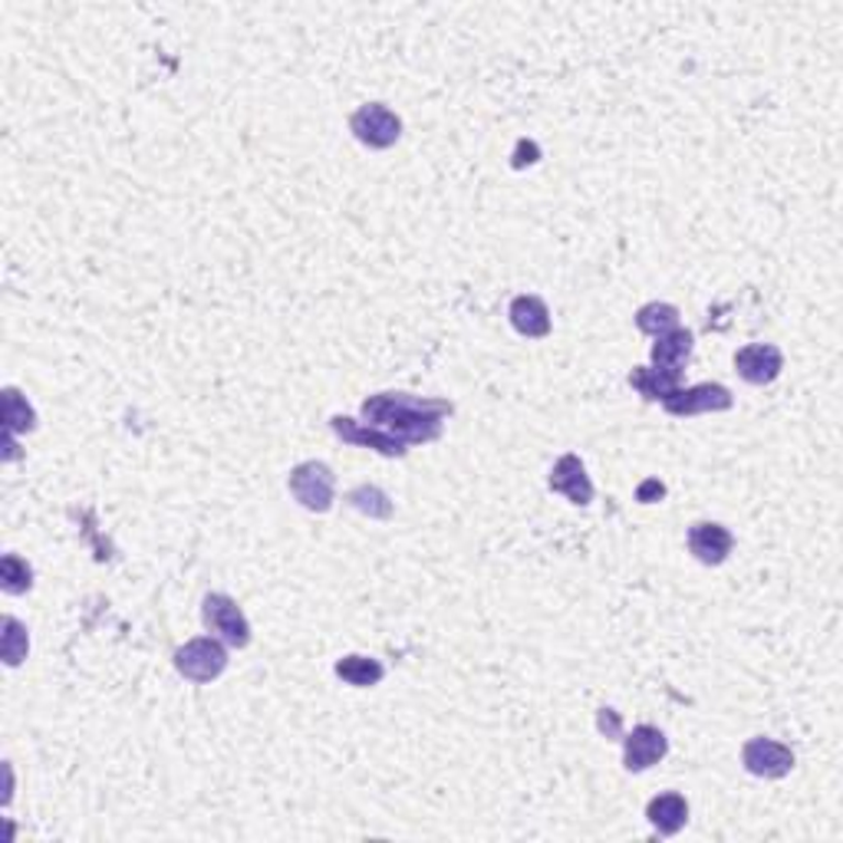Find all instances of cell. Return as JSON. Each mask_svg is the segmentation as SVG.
Wrapping results in <instances>:
<instances>
[{"mask_svg": "<svg viewBox=\"0 0 843 843\" xmlns=\"http://www.w3.org/2000/svg\"><path fill=\"white\" fill-rule=\"evenodd\" d=\"M646 818H650V824H653L663 838H676V834L686 828V821H689V801H686L679 791H666V795H659V798L650 801Z\"/></svg>", "mask_w": 843, "mask_h": 843, "instance_id": "cell-15", "label": "cell"}, {"mask_svg": "<svg viewBox=\"0 0 843 843\" xmlns=\"http://www.w3.org/2000/svg\"><path fill=\"white\" fill-rule=\"evenodd\" d=\"M26 650H30L26 630L20 626V620L7 617L3 620V663L7 666H20L26 659Z\"/></svg>", "mask_w": 843, "mask_h": 843, "instance_id": "cell-22", "label": "cell"}, {"mask_svg": "<svg viewBox=\"0 0 843 843\" xmlns=\"http://www.w3.org/2000/svg\"><path fill=\"white\" fill-rule=\"evenodd\" d=\"M735 369L752 386H768L785 369V353L775 343H748L735 353Z\"/></svg>", "mask_w": 843, "mask_h": 843, "instance_id": "cell-9", "label": "cell"}, {"mask_svg": "<svg viewBox=\"0 0 843 843\" xmlns=\"http://www.w3.org/2000/svg\"><path fill=\"white\" fill-rule=\"evenodd\" d=\"M630 386L650 399V402H663L673 389H679V376L676 373H666V369H656V366H636L630 373Z\"/></svg>", "mask_w": 843, "mask_h": 843, "instance_id": "cell-16", "label": "cell"}, {"mask_svg": "<svg viewBox=\"0 0 843 843\" xmlns=\"http://www.w3.org/2000/svg\"><path fill=\"white\" fill-rule=\"evenodd\" d=\"M600 729H603L607 735L620 739V719H617V712H613V709H603V712H600Z\"/></svg>", "mask_w": 843, "mask_h": 843, "instance_id": "cell-25", "label": "cell"}, {"mask_svg": "<svg viewBox=\"0 0 843 843\" xmlns=\"http://www.w3.org/2000/svg\"><path fill=\"white\" fill-rule=\"evenodd\" d=\"M742 765H745L748 775L775 781V778L791 775V768H795V752H791L788 745L775 742V739L758 735V739L745 742V748H742Z\"/></svg>", "mask_w": 843, "mask_h": 843, "instance_id": "cell-7", "label": "cell"}, {"mask_svg": "<svg viewBox=\"0 0 843 843\" xmlns=\"http://www.w3.org/2000/svg\"><path fill=\"white\" fill-rule=\"evenodd\" d=\"M175 669L188 679V683H214L224 669H228V650L218 636H198L188 640L181 650H175Z\"/></svg>", "mask_w": 843, "mask_h": 843, "instance_id": "cell-2", "label": "cell"}, {"mask_svg": "<svg viewBox=\"0 0 843 843\" xmlns=\"http://www.w3.org/2000/svg\"><path fill=\"white\" fill-rule=\"evenodd\" d=\"M669 752V739L656 725H636L633 732L623 735V765L626 772L640 775L659 765Z\"/></svg>", "mask_w": 843, "mask_h": 843, "instance_id": "cell-8", "label": "cell"}, {"mask_svg": "<svg viewBox=\"0 0 843 843\" xmlns=\"http://www.w3.org/2000/svg\"><path fill=\"white\" fill-rule=\"evenodd\" d=\"M692 346H696V336L689 330L676 326V330L656 336V343H653V366L683 376L686 363L692 359Z\"/></svg>", "mask_w": 843, "mask_h": 843, "instance_id": "cell-14", "label": "cell"}, {"mask_svg": "<svg viewBox=\"0 0 843 843\" xmlns=\"http://www.w3.org/2000/svg\"><path fill=\"white\" fill-rule=\"evenodd\" d=\"M353 135L369 148H389L402 135V119L386 102H366L350 115Z\"/></svg>", "mask_w": 843, "mask_h": 843, "instance_id": "cell-6", "label": "cell"}, {"mask_svg": "<svg viewBox=\"0 0 843 843\" xmlns=\"http://www.w3.org/2000/svg\"><path fill=\"white\" fill-rule=\"evenodd\" d=\"M551 491L564 495L570 504L577 508H587L594 501V481L584 468V462L577 455H564L554 468H551V478H547Z\"/></svg>", "mask_w": 843, "mask_h": 843, "instance_id": "cell-12", "label": "cell"}, {"mask_svg": "<svg viewBox=\"0 0 843 843\" xmlns=\"http://www.w3.org/2000/svg\"><path fill=\"white\" fill-rule=\"evenodd\" d=\"M689 551L699 564L706 567H719L729 561V554L735 551V537L725 524L716 521H699L689 528Z\"/></svg>", "mask_w": 843, "mask_h": 843, "instance_id": "cell-11", "label": "cell"}, {"mask_svg": "<svg viewBox=\"0 0 843 843\" xmlns=\"http://www.w3.org/2000/svg\"><path fill=\"white\" fill-rule=\"evenodd\" d=\"M336 676H340L346 686L369 689V686L382 683L386 669H382V663L373 659V656H343V659L336 663Z\"/></svg>", "mask_w": 843, "mask_h": 843, "instance_id": "cell-17", "label": "cell"}, {"mask_svg": "<svg viewBox=\"0 0 843 843\" xmlns=\"http://www.w3.org/2000/svg\"><path fill=\"white\" fill-rule=\"evenodd\" d=\"M735 406V396L722 386V382H699L689 389H673L663 399V409L676 419H689V415H706V412H729Z\"/></svg>", "mask_w": 843, "mask_h": 843, "instance_id": "cell-5", "label": "cell"}, {"mask_svg": "<svg viewBox=\"0 0 843 843\" xmlns=\"http://www.w3.org/2000/svg\"><path fill=\"white\" fill-rule=\"evenodd\" d=\"M201 620H204L208 633H214L224 646L244 650L251 643V623H247L244 610L228 594H208L201 603Z\"/></svg>", "mask_w": 843, "mask_h": 843, "instance_id": "cell-4", "label": "cell"}, {"mask_svg": "<svg viewBox=\"0 0 843 843\" xmlns=\"http://www.w3.org/2000/svg\"><path fill=\"white\" fill-rule=\"evenodd\" d=\"M663 495H666V485H659L656 478L643 481V485H640V491H636V498H640L643 504H653V501H659Z\"/></svg>", "mask_w": 843, "mask_h": 843, "instance_id": "cell-24", "label": "cell"}, {"mask_svg": "<svg viewBox=\"0 0 843 843\" xmlns=\"http://www.w3.org/2000/svg\"><path fill=\"white\" fill-rule=\"evenodd\" d=\"M3 422H7V435L30 432V429L36 425V412L30 409V402H26L16 389H7V392H3Z\"/></svg>", "mask_w": 843, "mask_h": 843, "instance_id": "cell-20", "label": "cell"}, {"mask_svg": "<svg viewBox=\"0 0 843 843\" xmlns=\"http://www.w3.org/2000/svg\"><path fill=\"white\" fill-rule=\"evenodd\" d=\"M452 415V402L445 399H425L412 392H379L363 402L366 425H376L406 445H425L442 439L445 419Z\"/></svg>", "mask_w": 843, "mask_h": 843, "instance_id": "cell-1", "label": "cell"}, {"mask_svg": "<svg viewBox=\"0 0 843 843\" xmlns=\"http://www.w3.org/2000/svg\"><path fill=\"white\" fill-rule=\"evenodd\" d=\"M330 425H333V432H336L343 442L373 448V452H379V455H386V458H402V455L409 452L402 439H396V435H389V432H382V429H376V425H366V422H356V419H346V415H333Z\"/></svg>", "mask_w": 843, "mask_h": 843, "instance_id": "cell-10", "label": "cell"}, {"mask_svg": "<svg viewBox=\"0 0 843 843\" xmlns=\"http://www.w3.org/2000/svg\"><path fill=\"white\" fill-rule=\"evenodd\" d=\"M0 587H3V594H10V597L26 594V590L33 587V570H30V564H26L23 557H16V554H7V557L0 561Z\"/></svg>", "mask_w": 843, "mask_h": 843, "instance_id": "cell-21", "label": "cell"}, {"mask_svg": "<svg viewBox=\"0 0 843 843\" xmlns=\"http://www.w3.org/2000/svg\"><path fill=\"white\" fill-rule=\"evenodd\" d=\"M508 317H511V326H514L521 336H528V340H541V336L551 333V310H547V303H544L541 297H534V293L514 297L511 307H508Z\"/></svg>", "mask_w": 843, "mask_h": 843, "instance_id": "cell-13", "label": "cell"}, {"mask_svg": "<svg viewBox=\"0 0 843 843\" xmlns=\"http://www.w3.org/2000/svg\"><path fill=\"white\" fill-rule=\"evenodd\" d=\"M287 488L290 495L307 508V511H317V514H326L333 508V498H336V475L330 465L323 462H300L290 478H287Z\"/></svg>", "mask_w": 843, "mask_h": 843, "instance_id": "cell-3", "label": "cell"}, {"mask_svg": "<svg viewBox=\"0 0 843 843\" xmlns=\"http://www.w3.org/2000/svg\"><path fill=\"white\" fill-rule=\"evenodd\" d=\"M537 155H541V148L534 145V142H518V152H514V168H524V165H534L537 162Z\"/></svg>", "mask_w": 843, "mask_h": 843, "instance_id": "cell-23", "label": "cell"}, {"mask_svg": "<svg viewBox=\"0 0 843 843\" xmlns=\"http://www.w3.org/2000/svg\"><path fill=\"white\" fill-rule=\"evenodd\" d=\"M636 326H640L646 336H663V333H669V330L679 326V307L653 300V303H646V307L636 310Z\"/></svg>", "mask_w": 843, "mask_h": 843, "instance_id": "cell-18", "label": "cell"}, {"mask_svg": "<svg viewBox=\"0 0 843 843\" xmlns=\"http://www.w3.org/2000/svg\"><path fill=\"white\" fill-rule=\"evenodd\" d=\"M350 504H353L359 514L373 518V521H389V518H392V501H389V495H386L382 488H376V485H359V488H353V491H350Z\"/></svg>", "mask_w": 843, "mask_h": 843, "instance_id": "cell-19", "label": "cell"}]
</instances>
